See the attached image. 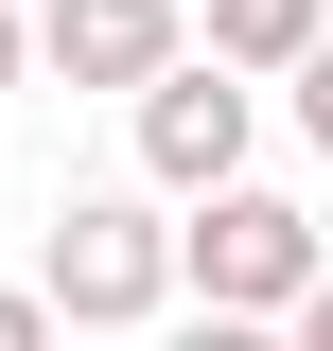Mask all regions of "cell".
Wrapping results in <instances>:
<instances>
[{"label": "cell", "instance_id": "cell-1", "mask_svg": "<svg viewBox=\"0 0 333 351\" xmlns=\"http://www.w3.org/2000/svg\"><path fill=\"white\" fill-rule=\"evenodd\" d=\"M36 299L71 316V334H140V316H175L193 263H175L158 193H71V211L36 228Z\"/></svg>", "mask_w": 333, "mask_h": 351}, {"label": "cell", "instance_id": "cell-2", "mask_svg": "<svg viewBox=\"0 0 333 351\" xmlns=\"http://www.w3.org/2000/svg\"><path fill=\"white\" fill-rule=\"evenodd\" d=\"M175 263H193V316H281L298 334V299H316L333 281V246H316V211H298V193H210L193 228H175Z\"/></svg>", "mask_w": 333, "mask_h": 351}, {"label": "cell", "instance_id": "cell-3", "mask_svg": "<svg viewBox=\"0 0 333 351\" xmlns=\"http://www.w3.org/2000/svg\"><path fill=\"white\" fill-rule=\"evenodd\" d=\"M246 123H263V88L193 53V71L140 88V176H158L175 211H210V193H246Z\"/></svg>", "mask_w": 333, "mask_h": 351}, {"label": "cell", "instance_id": "cell-4", "mask_svg": "<svg viewBox=\"0 0 333 351\" xmlns=\"http://www.w3.org/2000/svg\"><path fill=\"white\" fill-rule=\"evenodd\" d=\"M36 71L140 106L158 71H193V0H36Z\"/></svg>", "mask_w": 333, "mask_h": 351}, {"label": "cell", "instance_id": "cell-5", "mask_svg": "<svg viewBox=\"0 0 333 351\" xmlns=\"http://www.w3.org/2000/svg\"><path fill=\"white\" fill-rule=\"evenodd\" d=\"M193 36H210V71H316L333 53V0H193Z\"/></svg>", "mask_w": 333, "mask_h": 351}, {"label": "cell", "instance_id": "cell-6", "mask_svg": "<svg viewBox=\"0 0 333 351\" xmlns=\"http://www.w3.org/2000/svg\"><path fill=\"white\" fill-rule=\"evenodd\" d=\"M158 351H298V334H281V316H175Z\"/></svg>", "mask_w": 333, "mask_h": 351}, {"label": "cell", "instance_id": "cell-7", "mask_svg": "<svg viewBox=\"0 0 333 351\" xmlns=\"http://www.w3.org/2000/svg\"><path fill=\"white\" fill-rule=\"evenodd\" d=\"M53 334H71V316H53L36 281H0V351H53Z\"/></svg>", "mask_w": 333, "mask_h": 351}, {"label": "cell", "instance_id": "cell-8", "mask_svg": "<svg viewBox=\"0 0 333 351\" xmlns=\"http://www.w3.org/2000/svg\"><path fill=\"white\" fill-rule=\"evenodd\" d=\"M298 141H316V158H333V53H316V71H298Z\"/></svg>", "mask_w": 333, "mask_h": 351}, {"label": "cell", "instance_id": "cell-9", "mask_svg": "<svg viewBox=\"0 0 333 351\" xmlns=\"http://www.w3.org/2000/svg\"><path fill=\"white\" fill-rule=\"evenodd\" d=\"M18 71H36V0H0V88H18Z\"/></svg>", "mask_w": 333, "mask_h": 351}, {"label": "cell", "instance_id": "cell-10", "mask_svg": "<svg viewBox=\"0 0 333 351\" xmlns=\"http://www.w3.org/2000/svg\"><path fill=\"white\" fill-rule=\"evenodd\" d=\"M298 351H333V281H316V299H298Z\"/></svg>", "mask_w": 333, "mask_h": 351}]
</instances>
